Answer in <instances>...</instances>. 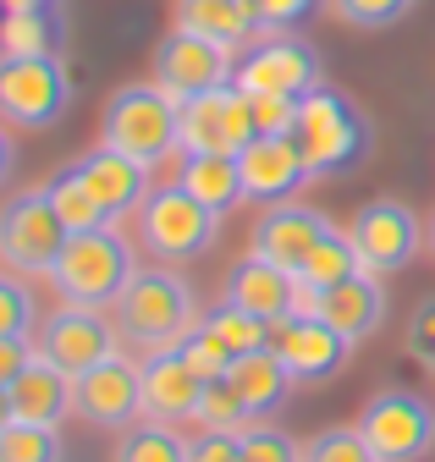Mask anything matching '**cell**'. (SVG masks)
Returning <instances> with one entry per match:
<instances>
[{
  "mask_svg": "<svg viewBox=\"0 0 435 462\" xmlns=\"http://www.w3.org/2000/svg\"><path fill=\"white\" fill-rule=\"evenodd\" d=\"M199 292L193 281L154 264V270H133L127 292L116 298V325H122V341H133L138 353H171L182 346L199 325Z\"/></svg>",
  "mask_w": 435,
  "mask_h": 462,
  "instance_id": "cell-1",
  "label": "cell"
},
{
  "mask_svg": "<svg viewBox=\"0 0 435 462\" xmlns=\"http://www.w3.org/2000/svg\"><path fill=\"white\" fill-rule=\"evenodd\" d=\"M303 160H309V177H342V171H358L375 149V127L369 116L358 110V99H347L342 88L319 83L314 94H303L298 105V127H292Z\"/></svg>",
  "mask_w": 435,
  "mask_h": 462,
  "instance_id": "cell-2",
  "label": "cell"
},
{
  "mask_svg": "<svg viewBox=\"0 0 435 462\" xmlns=\"http://www.w3.org/2000/svg\"><path fill=\"white\" fill-rule=\"evenodd\" d=\"M99 143L138 165L171 160L182 149V99H171L160 83H122L99 110Z\"/></svg>",
  "mask_w": 435,
  "mask_h": 462,
  "instance_id": "cell-3",
  "label": "cell"
},
{
  "mask_svg": "<svg viewBox=\"0 0 435 462\" xmlns=\"http://www.w3.org/2000/svg\"><path fill=\"white\" fill-rule=\"evenodd\" d=\"M133 248L116 226H94V231H72L56 270H50V281H56V292L78 309H116V298L127 292L133 281Z\"/></svg>",
  "mask_w": 435,
  "mask_h": 462,
  "instance_id": "cell-4",
  "label": "cell"
},
{
  "mask_svg": "<svg viewBox=\"0 0 435 462\" xmlns=\"http://www.w3.org/2000/svg\"><path fill=\"white\" fill-rule=\"evenodd\" d=\"M72 110V72L61 55H0V116L6 127L44 133Z\"/></svg>",
  "mask_w": 435,
  "mask_h": 462,
  "instance_id": "cell-5",
  "label": "cell"
},
{
  "mask_svg": "<svg viewBox=\"0 0 435 462\" xmlns=\"http://www.w3.org/2000/svg\"><path fill=\"white\" fill-rule=\"evenodd\" d=\"M138 237L154 259L166 264H182V259H199L215 248L221 237V215L209 204H199L182 182H166V188H149L143 209H138Z\"/></svg>",
  "mask_w": 435,
  "mask_h": 462,
  "instance_id": "cell-6",
  "label": "cell"
},
{
  "mask_svg": "<svg viewBox=\"0 0 435 462\" xmlns=\"http://www.w3.org/2000/svg\"><path fill=\"white\" fill-rule=\"evenodd\" d=\"M358 435L369 440V451L380 462H419L435 451V408L419 391L386 385L364 402L358 413Z\"/></svg>",
  "mask_w": 435,
  "mask_h": 462,
  "instance_id": "cell-7",
  "label": "cell"
},
{
  "mask_svg": "<svg viewBox=\"0 0 435 462\" xmlns=\"http://www.w3.org/2000/svg\"><path fill=\"white\" fill-rule=\"evenodd\" d=\"M325 83L319 55L309 39H298L292 28H264L243 55H237V88L243 94H314Z\"/></svg>",
  "mask_w": 435,
  "mask_h": 462,
  "instance_id": "cell-8",
  "label": "cell"
},
{
  "mask_svg": "<svg viewBox=\"0 0 435 462\" xmlns=\"http://www.w3.org/2000/svg\"><path fill=\"white\" fill-rule=\"evenodd\" d=\"M72 231L61 226V215L50 209L44 188L17 193L6 209H0V259H6L17 275H50L61 259Z\"/></svg>",
  "mask_w": 435,
  "mask_h": 462,
  "instance_id": "cell-9",
  "label": "cell"
},
{
  "mask_svg": "<svg viewBox=\"0 0 435 462\" xmlns=\"http://www.w3.org/2000/svg\"><path fill=\"white\" fill-rule=\"evenodd\" d=\"M154 83L171 99H193V94H209V88H227V83H237V50L215 44L204 33H188V28H171L154 44Z\"/></svg>",
  "mask_w": 435,
  "mask_h": 462,
  "instance_id": "cell-10",
  "label": "cell"
},
{
  "mask_svg": "<svg viewBox=\"0 0 435 462\" xmlns=\"http://www.w3.org/2000/svg\"><path fill=\"white\" fill-rule=\"evenodd\" d=\"M254 138V99L237 83L182 99V154H243Z\"/></svg>",
  "mask_w": 435,
  "mask_h": 462,
  "instance_id": "cell-11",
  "label": "cell"
},
{
  "mask_svg": "<svg viewBox=\"0 0 435 462\" xmlns=\"http://www.w3.org/2000/svg\"><path fill=\"white\" fill-rule=\"evenodd\" d=\"M347 237H353L358 264H364L369 275H397V270H408L413 254L424 248V226H419V215H413L403 199H375V204H364V209L353 215Z\"/></svg>",
  "mask_w": 435,
  "mask_h": 462,
  "instance_id": "cell-12",
  "label": "cell"
},
{
  "mask_svg": "<svg viewBox=\"0 0 435 462\" xmlns=\"http://www.w3.org/2000/svg\"><path fill=\"white\" fill-rule=\"evenodd\" d=\"M33 346H39V353L56 364V369H67V374L78 380V374H88L94 364L116 358L122 325L105 319V309H78V303H67L61 314H50V319H44V330H39Z\"/></svg>",
  "mask_w": 435,
  "mask_h": 462,
  "instance_id": "cell-13",
  "label": "cell"
},
{
  "mask_svg": "<svg viewBox=\"0 0 435 462\" xmlns=\"http://www.w3.org/2000/svg\"><path fill=\"white\" fill-rule=\"evenodd\" d=\"M270 336H276V325H270V319H259V314H248V309H237V303H221V309H209V314L193 325V336L182 341V353L215 380V374H227L237 358L270 346Z\"/></svg>",
  "mask_w": 435,
  "mask_h": 462,
  "instance_id": "cell-14",
  "label": "cell"
},
{
  "mask_svg": "<svg viewBox=\"0 0 435 462\" xmlns=\"http://www.w3.org/2000/svg\"><path fill=\"white\" fill-rule=\"evenodd\" d=\"M270 346L282 353V364L292 369L298 385H325L331 374L347 369V353H353V341L337 330V325H325L319 314L298 309L276 325V336H270Z\"/></svg>",
  "mask_w": 435,
  "mask_h": 462,
  "instance_id": "cell-15",
  "label": "cell"
},
{
  "mask_svg": "<svg viewBox=\"0 0 435 462\" xmlns=\"http://www.w3.org/2000/svg\"><path fill=\"white\" fill-rule=\"evenodd\" d=\"M72 413H83L99 430H127L143 413V369L127 364L122 353L94 364L88 374L72 380Z\"/></svg>",
  "mask_w": 435,
  "mask_h": 462,
  "instance_id": "cell-16",
  "label": "cell"
},
{
  "mask_svg": "<svg viewBox=\"0 0 435 462\" xmlns=\"http://www.w3.org/2000/svg\"><path fill=\"white\" fill-rule=\"evenodd\" d=\"M237 165H243L248 199H259V204H287V199H298L314 182L309 177V160H303V149H298L292 133H259L237 154Z\"/></svg>",
  "mask_w": 435,
  "mask_h": 462,
  "instance_id": "cell-17",
  "label": "cell"
},
{
  "mask_svg": "<svg viewBox=\"0 0 435 462\" xmlns=\"http://www.w3.org/2000/svg\"><path fill=\"white\" fill-rule=\"evenodd\" d=\"M209 374L171 346V353H149L143 364V419L154 424H193L199 419V402H204Z\"/></svg>",
  "mask_w": 435,
  "mask_h": 462,
  "instance_id": "cell-18",
  "label": "cell"
},
{
  "mask_svg": "<svg viewBox=\"0 0 435 462\" xmlns=\"http://www.w3.org/2000/svg\"><path fill=\"white\" fill-rule=\"evenodd\" d=\"M331 231V220H325L314 204H270L254 231H248V254L270 259V264H282V270H303V259L319 248V237Z\"/></svg>",
  "mask_w": 435,
  "mask_h": 462,
  "instance_id": "cell-19",
  "label": "cell"
},
{
  "mask_svg": "<svg viewBox=\"0 0 435 462\" xmlns=\"http://www.w3.org/2000/svg\"><path fill=\"white\" fill-rule=\"evenodd\" d=\"M227 303H237V309H248V314H259V319H270V325H282L287 314L303 309V281H298L292 270H282V264L248 254V259H237L232 275H227Z\"/></svg>",
  "mask_w": 435,
  "mask_h": 462,
  "instance_id": "cell-20",
  "label": "cell"
},
{
  "mask_svg": "<svg viewBox=\"0 0 435 462\" xmlns=\"http://www.w3.org/2000/svg\"><path fill=\"white\" fill-rule=\"evenodd\" d=\"M303 309L319 314L325 325H337L358 346L364 336L380 330V319H386V292H380V275L358 270V275H347L337 286H325V292H303Z\"/></svg>",
  "mask_w": 435,
  "mask_h": 462,
  "instance_id": "cell-21",
  "label": "cell"
},
{
  "mask_svg": "<svg viewBox=\"0 0 435 462\" xmlns=\"http://www.w3.org/2000/svg\"><path fill=\"white\" fill-rule=\"evenodd\" d=\"M78 171H83V182L94 188V199L105 204V215H111V220L143 209V199H149V165L127 160V154L111 149V143L88 149V154L78 160Z\"/></svg>",
  "mask_w": 435,
  "mask_h": 462,
  "instance_id": "cell-22",
  "label": "cell"
},
{
  "mask_svg": "<svg viewBox=\"0 0 435 462\" xmlns=\"http://www.w3.org/2000/svg\"><path fill=\"white\" fill-rule=\"evenodd\" d=\"M6 391H12V408L23 424H61L72 413V374L56 369L44 353H33Z\"/></svg>",
  "mask_w": 435,
  "mask_h": 462,
  "instance_id": "cell-23",
  "label": "cell"
},
{
  "mask_svg": "<svg viewBox=\"0 0 435 462\" xmlns=\"http://www.w3.org/2000/svg\"><path fill=\"white\" fill-rule=\"evenodd\" d=\"M227 380L237 385V396L248 402V413L254 419H270V413H282L287 408V396H292V369L282 364V353L276 346H259V353H248V358H237L232 369H227Z\"/></svg>",
  "mask_w": 435,
  "mask_h": 462,
  "instance_id": "cell-24",
  "label": "cell"
},
{
  "mask_svg": "<svg viewBox=\"0 0 435 462\" xmlns=\"http://www.w3.org/2000/svg\"><path fill=\"white\" fill-rule=\"evenodd\" d=\"M177 28L204 33L227 50H248L264 33L259 17L248 12V0H177Z\"/></svg>",
  "mask_w": 435,
  "mask_h": 462,
  "instance_id": "cell-25",
  "label": "cell"
},
{
  "mask_svg": "<svg viewBox=\"0 0 435 462\" xmlns=\"http://www.w3.org/2000/svg\"><path fill=\"white\" fill-rule=\"evenodd\" d=\"M199 204H209L215 215H232L248 188H243V165L237 154H182V177H177Z\"/></svg>",
  "mask_w": 435,
  "mask_h": 462,
  "instance_id": "cell-26",
  "label": "cell"
},
{
  "mask_svg": "<svg viewBox=\"0 0 435 462\" xmlns=\"http://www.w3.org/2000/svg\"><path fill=\"white\" fill-rule=\"evenodd\" d=\"M44 199H50V209L61 215V226H67V231H94V226H111V215H105V204L94 199V188L83 182V171H78V165L56 171V177L44 182Z\"/></svg>",
  "mask_w": 435,
  "mask_h": 462,
  "instance_id": "cell-27",
  "label": "cell"
},
{
  "mask_svg": "<svg viewBox=\"0 0 435 462\" xmlns=\"http://www.w3.org/2000/svg\"><path fill=\"white\" fill-rule=\"evenodd\" d=\"M364 264H358V248H353V237L347 231H325L319 237V248L303 259V270H298V281H303V292H325V286H337V281H347V275H358Z\"/></svg>",
  "mask_w": 435,
  "mask_h": 462,
  "instance_id": "cell-28",
  "label": "cell"
},
{
  "mask_svg": "<svg viewBox=\"0 0 435 462\" xmlns=\"http://www.w3.org/2000/svg\"><path fill=\"white\" fill-rule=\"evenodd\" d=\"M56 50H61V23L50 6L0 17V55H56Z\"/></svg>",
  "mask_w": 435,
  "mask_h": 462,
  "instance_id": "cell-29",
  "label": "cell"
},
{
  "mask_svg": "<svg viewBox=\"0 0 435 462\" xmlns=\"http://www.w3.org/2000/svg\"><path fill=\"white\" fill-rule=\"evenodd\" d=\"M111 462H188V446L177 435V424H127Z\"/></svg>",
  "mask_w": 435,
  "mask_h": 462,
  "instance_id": "cell-30",
  "label": "cell"
},
{
  "mask_svg": "<svg viewBox=\"0 0 435 462\" xmlns=\"http://www.w3.org/2000/svg\"><path fill=\"white\" fill-rule=\"evenodd\" d=\"M193 424H204V430H227V435H243L248 424H254V413H248V402L237 396V385L227 380V374H215L209 385H204V402H199V419Z\"/></svg>",
  "mask_w": 435,
  "mask_h": 462,
  "instance_id": "cell-31",
  "label": "cell"
},
{
  "mask_svg": "<svg viewBox=\"0 0 435 462\" xmlns=\"http://www.w3.org/2000/svg\"><path fill=\"white\" fill-rule=\"evenodd\" d=\"M0 462H61V435L56 424H12L0 435Z\"/></svg>",
  "mask_w": 435,
  "mask_h": 462,
  "instance_id": "cell-32",
  "label": "cell"
},
{
  "mask_svg": "<svg viewBox=\"0 0 435 462\" xmlns=\"http://www.w3.org/2000/svg\"><path fill=\"white\" fill-rule=\"evenodd\" d=\"M237 440H243V462H303V446H298L282 424L254 419Z\"/></svg>",
  "mask_w": 435,
  "mask_h": 462,
  "instance_id": "cell-33",
  "label": "cell"
},
{
  "mask_svg": "<svg viewBox=\"0 0 435 462\" xmlns=\"http://www.w3.org/2000/svg\"><path fill=\"white\" fill-rule=\"evenodd\" d=\"M303 462H380V457L369 451V440L358 435V424H342V430H319L303 446Z\"/></svg>",
  "mask_w": 435,
  "mask_h": 462,
  "instance_id": "cell-34",
  "label": "cell"
},
{
  "mask_svg": "<svg viewBox=\"0 0 435 462\" xmlns=\"http://www.w3.org/2000/svg\"><path fill=\"white\" fill-rule=\"evenodd\" d=\"M413 6H419V0H331V12H337L347 28H369V33L403 23Z\"/></svg>",
  "mask_w": 435,
  "mask_h": 462,
  "instance_id": "cell-35",
  "label": "cell"
},
{
  "mask_svg": "<svg viewBox=\"0 0 435 462\" xmlns=\"http://www.w3.org/2000/svg\"><path fill=\"white\" fill-rule=\"evenodd\" d=\"M33 330V292L0 270V336H28Z\"/></svg>",
  "mask_w": 435,
  "mask_h": 462,
  "instance_id": "cell-36",
  "label": "cell"
},
{
  "mask_svg": "<svg viewBox=\"0 0 435 462\" xmlns=\"http://www.w3.org/2000/svg\"><path fill=\"white\" fill-rule=\"evenodd\" d=\"M319 6H331V0H248V12L259 17V28H298Z\"/></svg>",
  "mask_w": 435,
  "mask_h": 462,
  "instance_id": "cell-37",
  "label": "cell"
},
{
  "mask_svg": "<svg viewBox=\"0 0 435 462\" xmlns=\"http://www.w3.org/2000/svg\"><path fill=\"white\" fill-rule=\"evenodd\" d=\"M254 99V127L259 133H292L298 127V105L292 94H248Z\"/></svg>",
  "mask_w": 435,
  "mask_h": 462,
  "instance_id": "cell-38",
  "label": "cell"
},
{
  "mask_svg": "<svg viewBox=\"0 0 435 462\" xmlns=\"http://www.w3.org/2000/svg\"><path fill=\"white\" fill-rule=\"evenodd\" d=\"M408 353H413V364L435 369V298H424L408 319Z\"/></svg>",
  "mask_w": 435,
  "mask_h": 462,
  "instance_id": "cell-39",
  "label": "cell"
},
{
  "mask_svg": "<svg viewBox=\"0 0 435 462\" xmlns=\"http://www.w3.org/2000/svg\"><path fill=\"white\" fill-rule=\"evenodd\" d=\"M188 462H243V440L227 430H204L188 440Z\"/></svg>",
  "mask_w": 435,
  "mask_h": 462,
  "instance_id": "cell-40",
  "label": "cell"
},
{
  "mask_svg": "<svg viewBox=\"0 0 435 462\" xmlns=\"http://www.w3.org/2000/svg\"><path fill=\"white\" fill-rule=\"evenodd\" d=\"M33 353H39V346H33L28 336H0V385H12Z\"/></svg>",
  "mask_w": 435,
  "mask_h": 462,
  "instance_id": "cell-41",
  "label": "cell"
},
{
  "mask_svg": "<svg viewBox=\"0 0 435 462\" xmlns=\"http://www.w3.org/2000/svg\"><path fill=\"white\" fill-rule=\"evenodd\" d=\"M12 160H17V149H12L6 133H0V188H6V177H12Z\"/></svg>",
  "mask_w": 435,
  "mask_h": 462,
  "instance_id": "cell-42",
  "label": "cell"
},
{
  "mask_svg": "<svg viewBox=\"0 0 435 462\" xmlns=\"http://www.w3.org/2000/svg\"><path fill=\"white\" fill-rule=\"evenodd\" d=\"M12 424H17V408H12V391H6V385H0V435H6Z\"/></svg>",
  "mask_w": 435,
  "mask_h": 462,
  "instance_id": "cell-43",
  "label": "cell"
},
{
  "mask_svg": "<svg viewBox=\"0 0 435 462\" xmlns=\"http://www.w3.org/2000/svg\"><path fill=\"white\" fill-rule=\"evenodd\" d=\"M50 0H6V12H44Z\"/></svg>",
  "mask_w": 435,
  "mask_h": 462,
  "instance_id": "cell-44",
  "label": "cell"
},
{
  "mask_svg": "<svg viewBox=\"0 0 435 462\" xmlns=\"http://www.w3.org/2000/svg\"><path fill=\"white\" fill-rule=\"evenodd\" d=\"M424 248H430V259H435V215H430V226H424Z\"/></svg>",
  "mask_w": 435,
  "mask_h": 462,
  "instance_id": "cell-45",
  "label": "cell"
},
{
  "mask_svg": "<svg viewBox=\"0 0 435 462\" xmlns=\"http://www.w3.org/2000/svg\"><path fill=\"white\" fill-rule=\"evenodd\" d=\"M0 17H6V0H0Z\"/></svg>",
  "mask_w": 435,
  "mask_h": 462,
  "instance_id": "cell-46",
  "label": "cell"
}]
</instances>
